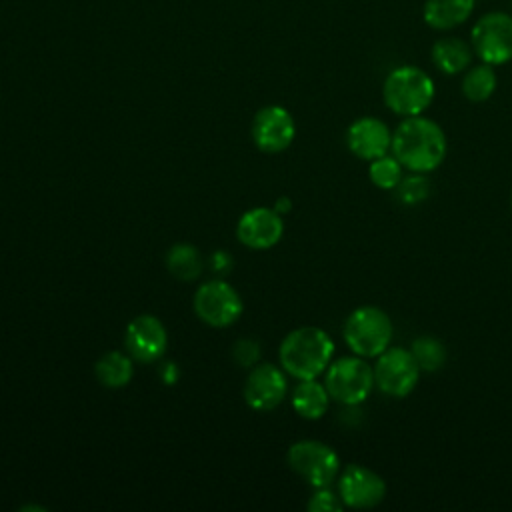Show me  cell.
Instances as JSON below:
<instances>
[{
    "label": "cell",
    "mask_w": 512,
    "mask_h": 512,
    "mask_svg": "<svg viewBox=\"0 0 512 512\" xmlns=\"http://www.w3.org/2000/svg\"><path fill=\"white\" fill-rule=\"evenodd\" d=\"M470 44L480 62L490 66L512 62V14L500 10L482 14L470 30Z\"/></svg>",
    "instance_id": "obj_6"
},
{
    "label": "cell",
    "mask_w": 512,
    "mask_h": 512,
    "mask_svg": "<svg viewBox=\"0 0 512 512\" xmlns=\"http://www.w3.org/2000/svg\"><path fill=\"white\" fill-rule=\"evenodd\" d=\"M196 316L216 328L230 326L242 314V300L238 292L224 280H210L194 294Z\"/></svg>",
    "instance_id": "obj_10"
},
{
    "label": "cell",
    "mask_w": 512,
    "mask_h": 512,
    "mask_svg": "<svg viewBox=\"0 0 512 512\" xmlns=\"http://www.w3.org/2000/svg\"><path fill=\"white\" fill-rule=\"evenodd\" d=\"M510 206H512V196H510Z\"/></svg>",
    "instance_id": "obj_28"
},
{
    "label": "cell",
    "mask_w": 512,
    "mask_h": 512,
    "mask_svg": "<svg viewBox=\"0 0 512 512\" xmlns=\"http://www.w3.org/2000/svg\"><path fill=\"white\" fill-rule=\"evenodd\" d=\"M286 376L274 364H260L250 370L244 384V400L254 410H272L286 396Z\"/></svg>",
    "instance_id": "obj_14"
},
{
    "label": "cell",
    "mask_w": 512,
    "mask_h": 512,
    "mask_svg": "<svg viewBox=\"0 0 512 512\" xmlns=\"http://www.w3.org/2000/svg\"><path fill=\"white\" fill-rule=\"evenodd\" d=\"M96 378L106 388H122L132 378V360L116 350L100 356L94 366Z\"/></svg>",
    "instance_id": "obj_20"
},
{
    "label": "cell",
    "mask_w": 512,
    "mask_h": 512,
    "mask_svg": "<svg viewBox=\"0 0 512 512\" xmlns=\"http://www.w3.org/2000/svg\"><path fill=\"white\" fill-rule=\"evenodd\" d=\"M430 58L436 70H440L446 76H456V74H462L472 64L474 50H472V44L464 42L462 38L446 36V38H438L432 44Z\"/></svg>",
    "instance_id": "obj_16"
},
{
    "label": "cell",
    "mask_w": 512,
    "mask_h": 512,
    "mask_svg": "<svg viewBox=\"0 0 512 512\" xmlns=\"http://www.w3.org/2000/svg\"><path fill=\"white\" fill-rule=\"evenodd\" d=\"M306 508L310 512H340L344 508L338 492H332L328 486L316 488L312 498L308 500Z\"/></svg>",
    "instance_id": "obj_25"
},
{
    "label": "cell",
    "mask_w": 512,
    "mask_h": 512,
    "mask_svg": "<svg viewBox=\"0 0 512 512\" xmlns=\"http://www.w3.org/2000/svg\"><path fill=\"white\" fill-rule=\"evenodd\" d=\"M410 352H412L420 372H428V374L444 368V364L448 360L446 346L436 336H430V334H422V336L414 338L410 344Z\"/></svg>",
    "instance_id": "obj_21"
},
{
    "label": "cell",
    "mask_w": 512,
    "mask_h": 512,
    "mask_svg": "<svg viewBox=\"0 0 512 512\" xmlns=\"http://www.w3.org/2000/svg\"><path fill=\"white\" fill-rule=\"evenodd\" d=\"M282 368L298 378L310 380L320 376L334 356V342L326 330L318 326H302L288 332L280 344Z\"/></svg>",
    "instance_id": "obj_2"
},
{
    "label": "cell",
    "mask_w": 512,
    "mask_h": 512,
    "mask_svg": "<svg viewBox=\"0 0 512 512\" xmlns=\"http://www.w3.org/2000/svg\"><path fill=\"white\" fill-rule=\"evenodd\" d=\"M436 86L430 74L418 66L404 64L388 72L382 84V100L386 108L400 116H420L434 102Z\"/></svg>",
    "instance_id": "obj_3"
},
{
    "label": "cell",
    "mask_w": 512,
    "mask_h": 512,
    "mask_svg": "<svg viewBox=\"0 0 512 512\" xmlns=\"http://www.w3.org/2000/svg\"><path fill=\"white\" fill-rule=\"evenodd\" d=\"M126 350L138 362H152L160 358L168 344V334L156 316H136L126 328Z\"/></svg>",
    "instance_id": "obj_13"
},
{
    "label": "cell",
    "mask_w": 512,
    "mask_h": 512,
    "mask_svg": "<svg viewBox=\"0 0 512 512\" xmlns=\"http://www.w3.org/2000/svg\"><path fill=\"white\" fill-rule=\"evenodd\" d=\"M346 146L360 160H374L390 152L392 132L388 124L376 116H362L346 130Z\"/></svg>",
    "instance_id": "obj_12"
},
{
    "label": "cell",
    "mask_w": 512,
    "mask_h": 512,
    "mask_svg": "<svg viewBox=\"0 0 512 512\" xmlns=\"http://www.w3.org/2000/svg\"><path fill=\"white\" fill-rule=\"evenodd\" d=\"M496 86H498V76L494 72V66L486 64V62L468 66L464 70V76L460 82V90H462L464 98L474 104L486 102L496 92Z\"/></svg>",
    "instance_id": "obj_19"
},
{
    "label": "cell",
    "mask_w": 512,
    "mask_h": 512,
    "mask_svg": "<svg viewBox=\"0 0 512 512\" xmlns=\"http://www.w3.org/2000/svg\"><path fill=\"white\" fill-rule=\"evenodd\" d=\"M232 356L236 358V362L240 366H252L258 360V356H260V348H258V344L254 340L244 338V340H238L234 344Z\"/></svg>",
    "instance_id": "obj_26"
},
{
    "label": "cell",
    "mask_w": 512,
    "mask_h": 512,
    "mask_svg": "<svg viewBox=\"0 0 512 512\" xmlns=\"http://www.w3.org/2000/svg\"><path fill=\"white\" fill-rule=\"evenodd\" d=\"M290 206H292V202L288 198H280V200H276V208L274 210L280 214V212H288Z\"/></svg>",
    "instance_id": "obj_27"
},
{
    "label": "cell",
    "mask_w": 512,
    "mask_h": 512,
    "mask_svg": "<svg viewBox=\"0 0 512 512\" xmlns=\"http://www.w3.org/2000/svg\"><path fill=\"white\" fill-rule=\"evenodd\" d=\"M324 386L332 400L344 406H358L376 388L374 370L362 356H342L328 364Z\"/></svg>",
    "instance_id": "obj_5"
},
{
    "label": "cell",
    "mask_w": 512,
    "mask_h": 512,
    "mask_svg": "<svg viewBox=\"0 0 512 512\" xmlns=\"http://www.w3.org/2000/svg\"><path fill=\"white\" fill-rule=\"evenodd\" d=\"M166 266L172 276L180 280H194L200 274L202 260L194 246L190 244H176L170 248L166 256Z\"/></svg>",
    "instance_id": "obj_22"
},
{
    "label": "cell",
    "mask_w": 512,
    "mask_h": 512,
    "mask_svg": "<svg viewBox=\"0 0 512 512\" xmlns=\"http://www.w3.org/2000/svg\"><path fill=\"white\" fill-rule=\"evenodd\" d=\"M402 176H404V166L398 162V158L392 152L368 162V178L380 190H394L402 180Z\"/></svg>",
    "instance_id": "obj_23"
},
{
    "label": "cell",
    "mask_w": 512,
    "mask_h": 512,
    "mask_svg": "<svg viewBox=\"0 0 512 512\" xmlns=\"http://www.w3.org/2000/svg\"><path fill=\"white\" fill-rule=\"evenodd\" d=\"M476 0H426L422 18L432 30H452L464 24L474 12Z\"/></svg>",
    "instance_id": "obj_17"
},
{
    "label": "cell",
    "mask_w": 512,
    "mask_h": 512,
    "mask_svg": "<svg viewBox=\"0 0 512 512\" xmlns=\"http://www.w3.org/2000/svg\"><path fill=\"white\" fill-rule=\"evenodd\" d=\"M342 334L352 354L370 360L390 346L394 326L382 308L364 304L348 314Z\"/></svg>",
    "instance_id": "obj_4"
},
{
    "label": "cell",
    "mask_w": 512,
    "mask_h": 512,
    "mask_svg": "<svg viewBox=\"0 0 512 512\" xmlns=\"http://www.w3.org/2000/svg\"><path fill=\"white\" fill-rule=\"evenodd\" d=\"M330 404V394L324 384L316 382V378L300 380V384L292 392V408L298 416L306 420H318L326 414Z\"/></svg>",
    "instance_id": "obj_18"
},
{
    "label": "cell",
    "mask_w": 512,
    "mask_h": 512,
    "mask_svg": "<svg viewBox=\"0 0 512 512\" xmlns=\"http://www.w3.org/2000/svg\"><path fill=\"white\" fill-rule=\"evenodd\" d=\"M238 240L254 250H266L278 244L284 234L282 218L272 208H254L242 214L236 226Z\"/></svg>",
    "instance_id": "obj_15"
},
{
    "label": "cell",
    "mask_w": 512,
    "mask_h": 512,
    "mask_svg": "<svg viewBox=\"0 0 512 512\" xmlns=\"http://www.w3.org/2000/svg\"><path fill=\"white\" fill-rule=\"evenodd\" d=\"M336 492L344 508L370 510L386 498V482L378 472L362 464H348L338 474Z\"/></svg>",
    "instance_id": "obj_9"
},
{
    "label": "cell",
    "mask_w": 512,
    "mask_h": 512,
    "mask_svg": "<svg viewBox=\"0 0 512 512\" xmlns=\"http://www.w3.org/2000/svg\"><path fill=\"white\" fill-rule=\"evenodd\" d=\"M296 136L292 114L282 106H266L256 112L252 122V138L262 152H282Z\"/></svg>",
    "instance_id": "obj_11"
},
{
    "label": "cell",
    "mask_w": 512,
    "mask_h": 512,
    "mask_svg": "<svg viewBox=\"0 0 512 512\" xmlns=\"http://www.w3.org/2000/svg\"><path fill=\"white\" fill-rule=\"evenodd\" d=\"M396 192V198L406 204V206H416L420 202H424L430 192H432V184L428 180L426 174H420V172H410V174H404L402 180L398 182V186L394 188Z\"/></svg>",
    "instance_id": "obj_24"
},
{
    "label": "cell",
    "mask_w": 512,
    "mask_h": 512,
    "mask_svg": "<svg viewBox=\"0 0 512 512\" xmlns=\"http://www.w3.org/2000/svg\"><path fill=\"white\" fill-rule=\"evenodd\" d=\"M372 370L376 390L390 398H406L412 394L422 374L410 348L402 346H388L380 356H376Z\"/></svg>",
    "instance_id": "obj_7"
},
{
    "label": "cell",
    "mask_w": 512,
    "mask_h": 512,
    "mask_svg": "<svg viewBox=\"0 0 512 512\" xmlns=\"http://www.w3.org/2000/svg\"><path fill=\"white\" fill-rule=\"evenodd\" d=\"M390 152L408 172L430 174L448 154V138L438 122L426 116H408L392 132Z\"/></svg>",
    "instance_id": "obj_1"
},
{
    "label": "cell",
    "mask_w": 512,
    "mask_h": 512,
    "mask_svg": "<svg viewBox=\"0 0 512 512\" xmlns=\"http://www.w3.org/2000/svg\"><path fill=\"white\" fill-rule=\"evenodd\" d=\"M290 468L314 488L330 486L340 474V458L320 440H298L288 448Z\"/></svg>",
    "instance_id": "obj_8"
}]
</instances>
